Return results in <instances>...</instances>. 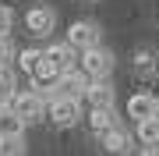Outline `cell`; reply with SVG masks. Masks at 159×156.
Returning <instances> with one entry per match:
<instances>
[{
    "mask_svg": "<svg viewBox=\"0 0 159 156\" xmlns=\"http://www.w3.org/2000/svg\"><path fill=\"white\" fill-rule=\"evenodd\" d=\"M78 71L89 82H106L110 71H113V53L102 50V46H92L85 53H78Z\"/></svg>",
    "mask_w": 159,
    "mask_h": 156,
    "instance_id": "6da1fadb",
    "label": "cell"
},
{
    "mask_svg": "<svg viewBox=\"0 0 159 156\" xmlns=\"http://www.w3.org/2000/svg\"><path fill=\"white\" fill-rule=\"evenodd\" d=\"M46 117H50L57 128H74L81 117H85V103H81V99H64V96H57V99L46 103Z\"/></svg>",
    "mask_w": 159,
    "mask_h": 156,
    "instance_id": "7a4b0ae2",
    "label": "cell"
},
{
    "mask_svg": "<svg viewBox=\"0 0 159 156\" xmlns=\"http://www.w3.org/2000/svg\"><path fill=\"white\" fill-rule=\"evenodd\" d=\"M11 110L21 117L25 124H35V121L46 117V99L35 92V89H18L14 99H11Z\"/></svg>",
    "mask_w": 159,
    "mask_h": 156,
    "instance_id": "3957f363",
    "label": "cell"
},
{
    "mask_svg": "<svg viewBox=\"0 0 159 156\" xmlns=\"http://www.w3.org/2000/svg\"><path fill=\"white\" fill-rule=\"evenodd\" d=\"M102 32H99V25L96 21H74L71 29H67V46L74 50V53H85V50H92V46H102Z\"/></svg>",
    "mask_w": 159,
    "mask_h": 156,
    "instance_id": "277c9868",
    "label": "cell"
},
{
    "mask_svg": "<svg viewBox=\"0 0 159 156\" xmlns=\"http://www.w3.org/2000/svg\"><path fill=\"white\" fill-rule=\"evenodd\" d=\"M25 29H29L35 39H50L53 29H57V14H53V7H46V4L29 7V14H25Z\"/></svg>",
    "mask_w": 159,
    "mask_h": 156,
    "instance_id": "5b68a950",
    "label": "cell"
},
{
    "mask_svg": "<svg viewBox=\"0 0 159 156\" xmlns=\"http://www.w3.org/2000/svg\"><path fill=\"white\" fill-rule=\"evenodd\" d=\"M43 60L50 64L57 75H67V71L78 68V53H74L67 43H50V46H43Z\"/></svg>",
    "mask_w": 159,
    "mask_h": 156,
    "instance_id": "8992f818",
    "label": "cell"
},
{
    "mask_svg": "<svg viewBox=\"0 0 159 156\" xmlns=\"http://www.w3.org/2000/svg\"><path fill=\"white\" fill-rule=\"evenodd\" d=\"M89 85H92V82L74 68V71H67V75L57 78V85H53V99H57V96H64V99H85Z\"/></svg>",
    "mask_w": 159,
    "mask_h": 156,
    "instance_id": "52a82bcc",
    "label": "cell"
},
{
    "mask_svg": "<svg viewBox=\"0 0 159 156\" xmlns=\"http://www.w3.org/2000/svg\"><path fill=\"white\" fill-rule=\"evenodd\" d=\"M131 142H134V135H131L127 128H120V124L99 135V149L106 156H127L131 153Z\"/></svg>",
    "mask_w": 159,
    "mask_h": 156,
    "instance_id": "ba28073f",
    "label": "cell"
},
{
    "mask_svg": "<svg viewBox=\"0 0 159 156\" xmlns=\"http://www.w3.org/2000/svg\"><path fill=\"white\" fill-rule=\"evenodd\" d=\"M81 103H89V110H113L117 106V92H113L110 82H92Z\"/></svg>",
    "mask_w": 159,
    "mask_h": 156,
    "instance_id": "9c48e42d",
    "label": "cell"
},
{
    "mask_svg": "<svg viewBox=\"0 0 159 156\" xmlns=\"http://www.w3.org/2000/svg\"><path fill=\"white\" fill-rule=\"evenodd\" d=\"M21 135H25V121L11 106H4L0 110V139H21Z\"/></svg>",
    "mask_w": 159,
    "mask_h": 156,
    "instance_id": "30bf717a",
    "label": "cell"
},
{
    "mask_svg": "<svg viewBox=\"0 0 159 156\" xmlns=\"http://www.w3.org/2000/svg\"><path fill=\"white\" fill-rule=\"evenodd\" d=\"M152 110H156V99L148 96V92H134V96L127 99V117H134V121L152 117Z\"/></svg>",
    "mask_w": 159,
    "mask_h": 156,
    "instance_id": "8fae6325",
    "label": "cell"
},
{
    "mask_svg": "<svg viewBox=\"0 0 159 156\" xmlns=\"http://www.w3.org/2000/svg\"><path fill=\"white\" fill-rule=\"evenodd\" d=\"M134 139L142 145H148V149H156V145H159V121H156V117L134 121Z\"/></svg>",
    "mask_w": 159,
    "mask_h": 156,
    "instance_id": "7c38bea8",
    "label": "cell"
},
{
    "mask_svg": "<svg viewBox=\"0 0 159 156\" xmlns=\"http://www.w3.org/2000/svg\"><path fill=\"white\" fill-rule=\"evenodd\" d=\"M89 128H92L96 135L117 128V110H89Z\"/></svg>",
    "mask_w": 159,
    "mask_h": 156,
    "instance_id": "4fadbf2b",
    "label": "cell"
},
{
    "mask_svg": "<svg viewBox=\"0 0 159 156\" xmlns=\"http://www.w3.org/2000/svg\"><path fill=\"white\" fill-rule=\"evenodd\" d=\"M14 75H11V68L7 64H0V110L4 106H11V99H14Z\"/></svg>",
    "mask_w": 159,
    "mask_h": 156,
    "instance_id": "5bb4252c",
    "label": "cell"
},
{
    "mask_svg": "<svg viewBox=\"0 0 159 156\" xmlns=\"http://www.w3.org/2000/svg\"><path fill=\"white\" fill-rule=\"evenodd\" d=\"M39 60H43V50H39V46H29V50L18 53V68H21L25 75H32V71L39 68Z\"/></svg>",
    "mask_w": 159,
    "mask_h": 156,
    "instance_id": "9a60e30c",
    "label": "cell"
},
{
    "mask_svg": "<svg viewBox=\"0 0 159 156\" xmlns=\"http://www.w3.org/2000/svg\"><path fill=\"white\" fill-rule=\"evenodd\" d=\"M0 156H25V139H0Z\"/></svg>",
    "mask_w": 159,
    "mask_h": 156,
    "instance_id": "2e32d148",
    "label": "cell"
},
{
    "mask_svg": "<svg viewBox=\"0 0 159 156\" xmlns=\"http://www.w3.org/2000/svg\"><path fill=\"white\" fill-rule=\"evenodd\" d=\"M11 21H14L11 7H4V4H0V35H7V32H11Z\"/></svg>",
    "mask_w": 159,
    "mask_h": 156,
    "instance_id": "e0dca14e",
    "label": "cell"
},
{
    "mask_svg": "<svg viewBox=\"0 0 159 156\" xmlns=\"http://www.w3.org/2000/svg\"><path fill=\"white\" fill-rule=\"evenodd\" d=\"M14 57V46H11V35H0V64H7Z\"/></svg>",
    "mask_w": 159,
    "mask_h": 156,
    "instance_id": "ac0fdd59",
    "label": "cell"
},
{
    "mask_svg": "<svg viewBox=\"0 0 159 156\" xmlns=\"http://www.w3.org/2000/svg\"><path fill=\"white\" fill-rule=\"evenodd\" d=\"M152 60H156V57H152L148 50H138V53H134V68H145V71H148V68H152Z\"/></svg>",
    "mask_w": 159,
    "mask_h": 156,
    "instance_id": "d6986e66",
    "label": "cell"
},
{
    "mask_svg": "<svg viewBox=\"0 0 159 156\" xmlns=\"http://www.w3.org/2000/svg\"><path fill=\"white\" fill-rule=\"evenodd\" d=\"M138 156H159V149H148V145H145V149L138 153Z\"/></svg>",
    "mask_w": 159,
    "mask_h": 156,
    "instance_id": "ffe728a7",
    "label": "cell"
},
{
    "mask_svg": "<svg viewBox=\"0 0 159 156\" xmlns=\"http://www.w3.org/2000/svg\"><path fill=\"white\" fill-rule=\"evenodd\" d=\"M152 117H156V121H159V99H156V110H152Z\"/></svg>",
    "mask_w": 159,
    "mask_h": 156,
    "instance_id": "44dd1931",
    "label": "cell"
}]
</instances>
